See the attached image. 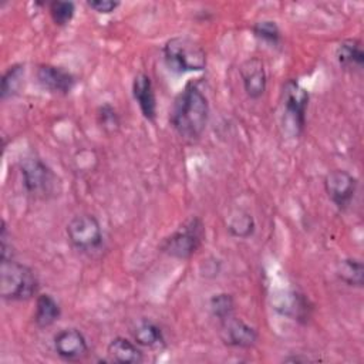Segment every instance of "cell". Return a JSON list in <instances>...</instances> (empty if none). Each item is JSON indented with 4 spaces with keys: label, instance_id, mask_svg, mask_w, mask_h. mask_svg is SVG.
Returning a JSON list of instances; mask_svg holds the SVG:
<instances>
[{
    "label": "cell",
    "instance_id": "6da1fadb",
    "mask_svg": "<svg viewBox=\"0 0 364 364\" xmlns=\"http://www.w3.org/2000/svg\"><path fill=\"white\" fill-rule=\"evenodd\" d=\"M208 119V98L199 90L196 82L191 81L175 97L169 111V124L179 136L188 141H195L203 134Z\"/></svg>",
    "mask_w": 364,
    "mask_h": 364
},
{
    "label": "cell",
    "instance_id": "7a4b0ae2",
    "mask_svg": "<svg viewBox=\"0 0 364 364\" xmlns=\"http://www.w3.org/2000/svg\"><path fill=\"white\" fill-rule=\"evenodd\" d=\"M38 279L31 267L14 257L0 259V296L9 301H23L36 296Z\"/></svg>",
    "mask_w": 364,
    "mask_h": 364
},
{
    "label": "cell",
    "instance_id": "3957f363",
    "mask_svg": "<svg viewBox=\"0 0 364 364\" xmlns=\"http://www.w3.org/2000/svg\"><path fill=\"white\" fill-rule=\"evenodd\" d=\"M164 58L171 71L183 74L202 71L206 67V53L203 47L185 36H175L164 46Z\"/></svg>",
    "mask_w": 364,
    "mask_h": 364
},
{
    "label": "cell",
    "instance_id": "277c9868",
    "mask_svg": "<svg viewBox=\"0 0 364 364\" xmlns=\"http://www.w3.org/2000/svg\"><path fill=\"white\" fill-rule=\"evenodd\" d=\"M23 185L27 193L40 199L58 195L61 183L53 169L37 156H27L20 162Z\"/></svg>",
    "mask_w": 364,
    "mask_h": 364
},
{
    "label": "cell",
    "instance_id": "5b68a950",
    "mask_svg": "<svg viewBox=\"0 0 364 364\" xmlns=\"http://www.w3.org/2000/svg\"><path fill=\"white\" fill-rule=\"evenodd\" d=\"M205 237L203 222L192 216L185 220L176 230H173L161 243V250L173 259H189L200 247Z\"/></svg>",
    "mask_w": 364,
    "mask_h": 364
},
{
    "label": "cell",
    "instance_id": "8992f818",
    "mask_svg": "<svg viewBox=\"0 0 364 364\" xmlns=\"http://www.w3.org/2000/svg\"><path fill=\"white\" fill-rule=\"evenodd\" d=\"M309 100V91L296 80H287L283 84V125L291 136H299L304 129Z\"/></svg>",
    "mask_w": 364,
    "mask_h": 364
},
{
    "label": "cell",
    "instance_id": "52a82bcc",
    "mask_svg": "<svg viewBox=\"0 0 364 364\" xmlns=\"http://www.w3.org/2000/svg\"><path fill=\"white\" fill-rule=\"evenodd\" d=\"M68 242L81 252L97 250L102 245V229L98 219L90 213L74 216L65 228Z\"/></svg>",
    "mask_w": 364,
    "mask_h": 364
},
{
    "label": "cell",
    "instance_id": "ba28073f",
    "mask_svg": "<svg viewBox=\"0 0 364 364\" xmlns=\"http://www.w3.org/2000/svg\"><path fill=\"white\" fill-rule=\"evenodd\" d=\"M357 186V178L344 169H333L324 178L326 193L340 210H346L351 205Z\"/></svg>",
    "mask_w": 364,
    "mask_h": 364
},
{
    "label": "cell",
    "instance_id": "9c48e42d",
    "mask_svg": "<svg viewBox=\"0 0 364 364\" xmlns=\"http://www.w3.org/2000/svg\"><path fill=\"white\" fill-rule=\"evenodd\" d=\"M219 323V337L225 346L235 348H250L259 338V333L253 326L235 316H230Z\"/></svg>",
    "mask_w": 364,
    "mask_h": 364
},
{
    "label": "cell",
    "instance_id": "30bf717a",
    "mask_svg": "<svg viewBox=\"0 0 364 364\" xmlns=\"http://www.w3.org/2000/svg\"><path fill=\"white\" fill-rule=\"evenodd\" d=\"M54 351L65 361H80L88 354V343L78 328H63L53 340Z\"/></svg>",
    "mask_w": 364,
    "mask_h": 364
},
{
    "label": "cell",
    "instance_id": "8fae6325",
    "mask_svg": "<svg viewBox=\"0 0 364 364\" xmlns=\"http://www.w3.org/2000/svg\"><path fill=\"white\" fill-rule=\"evenodd\" d=\"M36 78L43 90L61 95L70 94L75 85V77L68 70L51 64H40Z\"/></svg>",
    "mask_w": 364,
    "mask_h": 364
},
{
    "label": "cell",
    "instance_id": "7c38bea8",
    "mask_svg": "<svg viewBox=\"0 0 364 364\" xmlns=\"http://www.w3.org/2000/svg\"><path fill=\"white\" fill-rule=\"evenodd\" d=\"M239 73L247 97L252 100L260 98L267 85V75L263 61L259 57H250L240 64Z\"/></svg>",
    "mask_w": 364,
    "mask_h": 364
},
{
    "label": "cell",
    "instance_id": "4fadbf2b",
    "mask_svg": "<svg viewBox=\"0 0 364 364\" xmlns=\"http://www.w3.org/2000/svg\"><path fill=\"white\" fill-rule=\"evenodd\" d=\"M132 95L136 101L142 117L151 122L156 118V97L152 80L148 74L139 73L132 81Z\"/></svg>",
    "mask_w": 364,
    "mask_h": 364
},
{
    "label": "cell",
    "instance_id": "5bb4252c",
    "mask_svg": "<svg viewBox=\"0 0 364 364\" xmlns=\"http://www.w3.org/2000/svg\"><path fill=\"white\" fill-rule=\"evenodd\" d=\"M108 360L118 364H139L144 361V353L135 341L125 337H115L107 347Z\"/></svg>",
    "mask_w": 364,
    "mask_h": 364
},
{
    "label": "cell",
    "instance_id": "9a60e30c",
    "mask_svg": "<svg viewBox=\"0 0 364 364\" xmlns=\"http://www.w3.org/2000/svg\"><path fill=\"white\" fill-rule=\"evenodd\" d=\"M336 58L343 68H361L364 64L363 44L357 38H346L336 48Z\"/></svg>",
    "mask_w": 364,
    "mask_h": 364
},
{
    "label": "cell",
    "instance_id": "2e32d148",
    "mask_svg": "<svg viewBox=\"0 0 364 364\" xmlns=\"http://www.w3.org/2000/svg\"><path fill=\"white\" fill-rule=\"evenodd\" d=\"M61 316V307L51 294H38L36 299L34 323L40 328L53 326Z\"/></svg>",
    "mask_w": 364,
    "mask_h": 364
},
{
    "label": "cell",
    "instance_id": "e0dca14e",
    "mask_svg": "<svg viewBox=\"0 0 364 364\" xmlns=\"http://www.w3.org/2000/svg\"><path fill=\"white\" fill-rule=\"evenodd\" d=\"M132 336L134 341L141 347L158 348L165 344V337L161 327L148 318H144L136 324V327L132 330Z\"/></svg>",
    "mask_w": 364,
    "mask_h": 364
},
{
    "label": "cell",
    "instance_id": "ac0fdd59",
    "mask_svg": "<svg viewBox=\"0 0 364 364\" xmlns=\"http://www.w3.org/2000/svg\"><path fill=\"white\" fill-rule=\"evenodd\" d=\"M337 276L347 286L363 287L364 284V266L360 259L347 257L337 266Z\"/></svg>",
    "mask_w": 364,
    "mask_h": 364
},
{
    "label": "cell",
    "instance_id": "d6986e66",
    "mask_svg": "<svg viewBox=\"0 0 364 364\" xmlns=\"http://www.w3.org/2000/svg\"><path fill=\"white\" fill-rule=\"evenodd\" d=\"M23 80H24V65L23 64H13L11 67H9L1 77V85H0L1 100L14 97L23 85Z\"/></svg>",
    "mask_w": 364,
    "mask_h": 364
},
{
    "label": "cell",
    "instance_id": "ffe728a7",
    "mask_svg": "<svg viewBox=\"0 0 364 364\" xmlns=\"http://www.w3.org/2000/svg\"><path fill=\"white\" fill-rule=\"evenodd\" d=\"M256 228L255 219L250 213L243 212V210H237L235 213L230 215L226 229L228 232L233 236V237H239V239H247L253 235Z\"/></svg>",
    "mask_w": 364,
    "mask_h": 364
},
{
    "label": "cell",
    "instance_id": "44dd1931",
    "mask_svg": "<svg viewBox=\"0 0 364 364\" xmlns=\"http://www.w3.org/2000/svg\"><path fill=\"white\" fill-rule=\"evenodd\" d=\"M286 299H287L286 303H282L279 307H276L280 310L282 314L293 317L294 320H307L309 318L311 307L309 306V301L306 300V297L303 294L291 291L286 296Z\"/></svg>",
    "mask_w": 364,
    "mask_h": 364
},
{
    "label": "cell",
    "instance_id": "7402d4cb",
    "mask_svg": "<svg viewBox=\"0 0 364 364\" xmlns=\"http://www.w3.org/2000/svg\"><path fill=\"white\" fill-rule=\"evenodd\" d=\"M209 310L218 321H223L233 316L235 300L229 293H216L209 299Z\"/></svg>",
    "mask_w": 364,
    "mask_h": 364
},
{
    "label": "cell",
    "instance_id": "603a6c76",
    "mask_svg": "<svg viewBox=\"0 0 364 364\" xmlns=\"http://www.w3.org/2000/svg\"><path fill=\"white\" fill-rule=\"evenodd\" d=\"M48 11L53 23L58 27H64L73 20L75 14V4L73 1L54 0L48 4Z\"/></svg>",
    "mask_w": 364,
    "mask_h": 364
},
{
    "label": "cell",
    "instance_id": "cb8c5ba5",
    "mask_svg": "<svg viewBox=\"0 0 364 364\" xmlns=\"http://www.w3.org/2000/svg\"><path fill=\"white\" fill-rule=\"evenodd\" d=\"M252 31H253L255 37H257L259 40H262L270 46H277L282 40L280 28L276 24V21H273V20L256 21L252 26Z\"/></svg>",
    "mask_w": 364,
    "mask_h": 364
},
{
    "label": "cell",
    "instance_id": "d4e9b609",
    "mask_svg": "<svg viewBox=\"0 0 364 364\" xmlns=\"http://www.w3.org/2000/svg\"><path fill=\"white\" fill-rule=\"evenodd\" d=\"M97 118H98V124L101 125V128L105 132L114 134L119 129L121 119H119L117 109L111 104L105 102V104L100 105L98 111H97Z\"/></svg>",
    "mask_w": 364,
    "mask_h": 364
},
{
    "label": "cell",
    "instance_id": "484cf974",
    "mask_svg": "<svg viewBox=\"0 0 364 364\" xmlns=\"http://www.w3.org/2000/svg\"><path fill=\"white\" fill-rule=\"evenodd\" d=\"M87 6L90 9H92L94 11L100 13V14H109V13H112L118 9L119 1H114V0H88Z\"/></svg>",
    "mask_w": 364,
    "mask_h": 364
},
{
    "label": "cell",
    "instance_id": "4316f807",
    "mask_svg": "<svg viewBox=\"0 0 364 364\" xmlns=\"http://www.w3.org/2000/svg\"><path fill=\"white\" fill-rule=\"evenodd\" d=\"M283 361H291V363H307V361H310V358H309V357L293 355V357H286Z\"/></svg>",
    "mask_w": 364,
    "mask_h": 364
}]
</instances>
